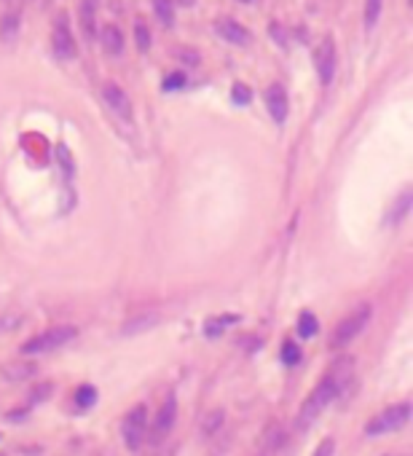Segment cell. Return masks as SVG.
Masks as SVG:
<instances>
[{
  "mask_svg": "<svg viewBox=\"0 0 413 456\" xmlns=\"http://www.w3.org/2000/svg\"><path fill=\"white\" fill-rule=\"evenodd\" d=\"M231 97H234L236 105H247V102H250V97H253V91L247 89L245 83H236L234 89H231Z\"/></svg>",
  "mask_w": 413,
  "mask_h": 456,
  "instance_id": "obj_25",
  "label": "cell"
},
{
  "mask_svg": "<svg viewBox=\"0 0 413 456\" xmlns=\"http://www.w3.org/2000/svg\"><path fill=\"white\" fill-rule=\"evenodd\" d=\"M178 54L185 65H199V54H196V51H190V49H178Z\"/></svg>",
  "mask_w": 413,
  "mask_h": 456,
  "instance_id": "obj_29",
  "label": "cell"
},
{
  "mask_svg": "<svg viewBox=\"0 0 413 456\" xmlns=\"http://www.w3.org/2000/svg\"><path fill=\"white\" fill-rule=\"evenodd\" d=\"M242 3H253V0H242Z\"/></svg>",
  "mask_w": 413,
  "mask_h": 456,
  "instance_id": "obj_33",
  "label": "cell"
},
{
  "mask_svg": "<svg viewBox=\"0 0 413 456\" xmlns=\"http://www.w3.org/2000/svg\"><path fill=\"white\" fill-rule=\"evenodd\" d=\"M16 27H19V16L14 11H9L3 19H0V38H3V41H14Z\"/></svg>",
  "mask_w": 413,
  "mask_h": 456,
  "instance_id": "obj_18",
  "label": "cell"
},
{
  "mask_svg": "<svg viewBox=\"0 0 413 456\" xmlns=\"http://www.w3.org/2000/svg\"><path fill=\"white\" fill-rule=\"evenodd\" d=\"M381 14V0H365V27H373L379 22Z\"/></svg>",
  "mask_w": 413,
  "mask_h": 456,
  "instance_id": "obj_23",
  "label": "cell"
},
{
  "mask_svg": "<svg viewBox=\"0 0 413 456\" xmlns=\"http://www.w3.org/2000/svg\"><path fill=\"white\" fill-rule=\"evenodd\" d=\"M333 440H330V437H327V440H322V443H320V448H317V451H314V456H330L333 454Z\"/></svg>",
  "mask_w": 413,
  "mask_h": 456,
  "instance_id": "obj_30",
  "label": "cell"
},
{
  "mask_svg": "<svg viewBox=\"0 0 413 456\" xmlns=\"http://www.w3.org/2000/svg\"><path fill=\"white\" fill-rule=\"evenodd\" d=\"M153 9H156L158 22L164 24V27H172V22H175V6H172V0H153Z\"/></svg>",
  "mask_w": 413,
  "mask_h": 456,
  "instance_id": "obj_17",
  "label": "cell"
},
{
  "mask_svg": "<svg viewBox=\"0 0 413 456\" xmlns=\"http://www.w3.org/2000/svg\"><path fill=\"white\" fill-rule=\"evenodd\" d=\"M185 83V76L183 73H172V76H167V81H164V89L172 91V89H180Z\"/></svg>",
  "mask_w": 413,
  "mask_h": 456,
  "instance_id": "obj_27",
  "label": "cell"
},
{
  "mask_svg": "<svg viewBox=\"0 0 413 456\" xmlns=\"http://www.w3.org/2000/svg\"><path fill=\"white\" fill-rule=\"evenodd\" d=\"M370 317H373L370 303H362V306H357L349 317H344L341 323L335 325L333 335H330V349H344V346L352 344V341L365 330V325L370 323Z\"/></svg>",
  "mask_w": 413,
  "mask_h": 456,
  "instance_id": "obj_2",
  "label": "cell"
},
{
  "mask_svg": "<svg viewBox=\"0 0 413 456\" xmlns=\"http://www.w3.org/2000/svg\"><path fill=\"white\" fill-rule=\"evenodd\" d=\"M73 400H76V405H78L81 411H89L91 405L97 402V390H94L91 384H83V387L76 390V397H73Z\"/></svg>",
  "mask_w": 413,
  "mask_h": 456,
  "instance_id": "obj_16",
  "label": "cell"
},
{
  "mask_svg": "<svg viewBox=\"0 0 413 456\" xmlns=\"http://www.w3.org/2000/svg\"><path fill=\"white\" fill-rule=\"evenodd\" d=\"M180 6H193V0H180Z\"/></svg>",
  "mask_w": 413,
  "mask_h": 456,
  "instance_id": "obj_32",
  "label": "cell"
},
{
  "mask_svg": "<svg viewBox=\"0 0 413 456\" xmlns=\"http://www.w3.org/2000/svg\"><path fill=\"white\" fill-rule=\"evenodd\" d=\"M97 0H81V30L86 38H97Z\"/></svg>",
  "mask_w": 413,
  "mask_h": 456,
  "instance_id": "obj_12",
  "label": "cell"
},
{
  "mask_svg": "<svg viewBox=\"0 0 413 456\" xmlns=\"http://www.w3.org/2000/svg\"><path fill=\"white\" fill-rule=\"evenodd\" d=\"M282 443V432L280 424H271L266 432H263V440H260V456H271Z\"/></svg>",
  "mask_w": 413,
  "mask_h": 456,
  "instance_id": "obj_14",
  "label": "cell"
},
{
  "mask_svg": "<svg viewBox=\"0 0 413 456\" xmlns=\"http://www.w3.org/2000/svg\"><path fill=\"white\" fill-rule=\"evenodd\" d=\"M408 210H411V191H402V196H400V201H397V207L392 210L389 221L392 223H400L402 218L408 215Z\"/></svg>",
  "mask_w": 413,
  "mask_h": 456,
  "instance_id": "obj_21",
  "label": "cell"
},
{
  "mask_svg": "<svg viewBox=\"0 0 413 456\" xmlns=\"http://www.w3.org/2000/svg\"><path fill=\"white\" fill-rule=\"evenodd\" d=\"M266 105H268L271 118L277 123H285V118H287V94H285V89H282L280 83H271V86H268Z\"/></svg>",
  "mask_w": 413,
  "mask_h": 456,
  "instance_id": "obj_9",
  "label": "cell"
},
{
  "mask_svg": "<svg viewBox=\"0 0 413 456\" xmlns=\"http://www.w3.org/2000/svg\"><path fill=\"white\" fill-rule=\"evenodd\" d=\"M352 363V360H341V363H335V368L327 373V376L314 387V392L309 395V400L301 405V411H298V419H295V430H309L320 416H322V411H327V405L344 392V387H347V378H344V373H347V365Z\"/></svg>",
  "mask_w": 413,
  "mask_h": 456,
  "instance_id": "obj_1",
  "label": "cell"
},
{
  "mask_svg": "<svg viewBox=\"0 0 413 456\" xmlns=\"http://www.w3.org/2000/svg\"><path fill=\"white\" fill-rule=\"evenodd\" d=\"M317 333H320V320H317L312 312H303L301 317H298V335L309 341V338H314Z\"/></svg>",
  "mask_w": 413,
  "mask_h": 456,
  "instance_id": "obj_15",
  "label": "cell"
},
{
  "mask_svg": "<svg viewBox=\"0 0 413 456\" xmlns=\"http://www.w3.org/2000/svg\"><path fill=\"white\" fill-rule=\"evenodd\" d=\"M121 437L129 451H137L148 437V408L146 405H134L132 411L123 416L121 422Z\"/></svg>",
  "mask_w": 413,
  "mask_h": 456,
  "instance_id": "obj_5",
  "label": "cell"
},
{
  "mask_svg": "<svg viewBox=\"0 0 413 456\" xmlns=\"http://www.w3.org/2000/svg\"><path fill=\"white\" fill-rule=\"evenodd\" d=\"M317 70H320V81L327 86V83L333 81V73H335V46L330 38L325 41L320 54H317Z\"/></svg>",
  "mask_w": 413,
  "mask_h": 456,
  "instance_id": "obj_10",
  "label": "cell"
},
{
  "mask_svg": "<svg viewBox=\"0 0 413 456\" xmlns=\"http://www.w3.org/2000/svg\"><path fill=\"white\" fill-rule=\"evenodd\" d=\"M153 323H156V317H153V314H151V317H143V320H137V323H129L126 333H132V330H146V328H151Z\"/></svg>",
  "mask_w": 413,
  "mask_h": 456,
  "instance_id": "obj_28",
  "label": "cell"
},
{
  "mask_svg": "<svg viewBox=\"0 0 413 456\" xmlns=\"http://www.w3.org/2000/svg\"><path fill=\"white\" fill-rule=\"evenodd\" d=\"M51 44H54V54L59 59H73L76 56V41L70 35V27H67V19L59 14L54 22V35H51Z\"/></svg>",
  "mask_w": 413,
  "mask_h": 456,
  "instance_id": "obj_7",
  "label": "cell"
},
{
  "mask_svg": "<svg viewBox=\"0 0 413 456\" xmlns=\"http://www.w3.org/2000/svg\"><path fill=\"white\" fill-rule=\"evenodd\" d=\"M35 373V365H11L3 370V376L9 378H30Z\"/></svg>",
  "mask_w": 413,
  "mask_h": 456,
  "instance_id": "obj_24",
  "label": "cell"
},
{
  "mask_svg": "<svg viewBox=\"0 0 413 456\" xmlns=\"http://www.w3.org/2000/svg\"><path fill=\"white\" fill-rule=\"evenodd\" d=\"M105 102H108V108H111L116 116H121L123 121H129L132 118V100L126 97V91L121 86H116V83H105Z\"/></svg>",
  "mask_w": 413,
  "mask_h": 456,
  "instance_id": "obj_8",
  "label": "cell"
},
{
  "mask_svg": "<svg viewBox=\"0 0 413 456\" xmlns=\"http://www.w3.org/2000/svg\"><path fill=\"white\" fill-rule=\"evenodd\" d=\"M102 46H105V51L113 56H118L123 51V35L118 27H113V24H108L105 30H102Z\"/></svg>",
  "mask_w": 413,
  "mask_h": 456,
  "instance_id": "obj_13",
  "label": "cell"
},
{
  "mask_svg": "<svg viewBox=\"0 0 413 456\" xmlns=\"http://www.w3.org/2000/svg\"><path fill=\"white\" fill-rule=\"evenodd\" d=\"M134 41H137V49H140V51H148V49H151V33H148L146 22H134Z\"/></svg>",
  "mask_w": 413,
  "mask_h": 456,
  "instance_id": "obj_22",
  "label": "cell"
},
{
  "mask_svg": "<svg viewBox=\"0 0 413 456\" xmlns=\"http://www.w3.org/2000/svg\"><path fill=\"white\" fill-rule=\"evenodd\" d=\"M282 363L287 368L298 365V363H301V346L292 344V341H285V344H282Z\"/></svg>",
  "mask_w": 413,
  "mask_h": 456,
  "instance_id": "obj_20",
  "label": "cell"
},
{
  "mask_svg": "<svg viewBox=\"0 0 413 456\" xmlns=\"http://www.w3.org/2000/svg\"><path fill=\"white\" fill-rule=\"evenodd\" d=\"M59 161H62V167L67 169V172H73V158H67V151L59 145Z\"/></svg>",
  "mask_w": 413,
  "mask_h": 456,
  "instance_id": "obj_31",
  "label": "cell"
},
{
  "mask_svg": "<svg viewBox=\"0 0 413 456\" xmlns=\"http://www.w3.org/2000/svg\"><path fill=\"white\" fill-rule=\"evenodd\" d=\"M223 419H225V413L223 411H213V416L204 422V435H213L220 424H223Z\"/></svg>",
  "mask_w": 413,
  "mask_h": 456,
  "instance_id": "obj_26",
  "label": "cell"
},
{
  "mask_svg": "<svg viewBox=\"0 0 413 456\" xmlns=\"http://www.w3.org/2000/svg\"><path fill=\"white\" fill-rule=\"evenodd\" d=\"M239 317H234V314H228V317H213V320H207V325H204V333L207 335H218L223 333L225 328H228V323H236Z\"/></svg>",
  "mask_w": 413,
  "mask_h": 456,
  "instance_id": "obj_19",
  "label": "cell"
},
{
  "mask_svg": "<svg viewBox=\"0 0 413 456\" xmlns=\"http://www.w3.org/2000/svg\"><path fill=\"white\" fill-rule=\"evenodd\" d=\"M175 419H178V397L175 395H167V400L161 402V408L156 411V419H153V427H151V443H161L169 432H172V427H175Z\"/></svg>",
  "mask_w": 413,
  "mask_h": 456,
  "instance_id": "obj_6",
  "label": "cell"
},
{
  "mask_svg": "<svg viewBox=\"0 0 413 456\" xmlns=\"http://www.w3.org/2000/svg\"><path fill=\"white\" fill-rule=\"evenodd\" d=\"M76 335H78V330H76L73 325H56V328H49L44 333L33 335L30 341H24L22 355H46V352H54L59 346L70 344Z\"/></svg>",
  "mask_w": 413,
  "mask_h": 456,
  "instance_id": "obj_3",
  "label": "cell"
},
{
  "mask_svg": "<svg viewBox=\"0 0 413 456\" xmlns=\"http://www.w3.org/2000/svg\"><path fill=\"white\" fill-rule=\"evenodd\" d=\"M215 30H218V35H220L223 41H228V44H234V46H245L247 41H250V33H247L239 22H234V19H218V22H215Z\"/></svg>",
  "mask_w": 413,
  "mask_h": 456,
  "instance_id": "obj_11",
  "label": "cell"
},
{
  "mask_svg": "<svg viewBox=\"0 0 413 456\" xmlns=\"http://www.w3.org/2000/svg\"><path fill=\"white\" fill-rule=\"evenodd\" d=\"M411 419V402H397V405H389V408H384V411L376 416V419H370L365 424V432L368 435H389V432H397L402 430L405 424Z\"/></svg>",
  "mask_w": 413,
  "mask_h": 456,
  "instance_id": "obj_4",
  "label": "cell"
}]
</instances>
